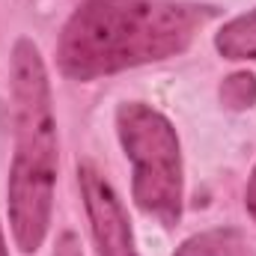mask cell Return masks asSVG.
Listing matches in <instances>:
<instances>
[{
	"label": "cell",
	"mask_w": 256,
	"mask_h": 256,
	"mask_svg": "<svg viewBox=\"0 0 256 256\" xmlns=\"http://www.w3.org/2000/svg\"><path fill=\"white\" fill-rule=\"evenodd\" d=\"M218 15L196 0H84L57 39V66L72 80H96L188 51Z\"/></svg>",
	"instance_id": "obj_1"
},
{
	"label": "cell",
	"mask_w": 256,
	"mask_h": 256,
	"mask_svg": "<svg viewBox=\"0 0 256 256\" xmlns=\"http://www.w3.org/2000/svg\"><path fill=\"white\" fill-rule=\"evenodd\" d=\"M12 122L15 155L9 167V226L21 254H36L51 230L57 188V120L51 80L39 48L18 39L12 48Z\"/></svg>",
	"instance_id": "obj_2"
},
{
	"label": "cell",
	"mask_w": 256,
	"mask_h": 256,
	"mask_svg": "<svg viewBox=\"0 0 256 256\" xmlns=\"http://www.w3.org/2000/svg\"><path fill=\"white\" fill-rule=\"evenodd\" d=\"M116 134L131 161L134 202L161 226H176L185 200V170L173 122L152 104L126 102L116 110Z\"/></svg>",
	"instance_id": "obj_3"
},
{
	"label": "cell",
	"mask_w": 256,
	"mask_h": 256,
	"mask_svg": "<svg viewBox=\"0 0 256 256\" xmlns=\"http://www.w3.org/2000/svg\"><path fill=\"white\" fill-rule=\"evenodd\" d=\"M78 185H80L84 208L90 218V230H92L98 256H137L128 214L122 208V200L110 188V182L92 164L84 161L78 164Z\"/></svg>",
	"instance_id": "obj_4"
},
{
	"label": "cell",
	"mask_w": 256,
	"mask_h": 256,
	"mask_svg": "<svg viewBox=\"0 0 256 256\" xmlns=\"http://www.w3.org/2000/svg\"><path fill=\"white\" fill-rule=\"evenodd\" d=\"M173 256H256L242 230L218 226L185 238Z\"/></svg>",
	"instance_id": "obj_5"
},
{
	"label": "cell",
	"mask_w": 256,
	"mask_h": 256,
	"mask_svg": "<svg viewBox=\"0 0 256 256\" xmlns=\"http://www.w3.org/2000/svg\"><path fill=\"white\" fill-rule=\"evenodd\" d=\"M214 48L226 60H256V9L226 21L214 36Z\"/></svg>",
	"instance_id": "obj_6"
},
{
	"label": "cell",
	"mask_w": 256,
	"mask_h": 256,
	"mask_svg": "<svg viewBox=\"0 0 256 256\" xmlns=\"http://www.w3.org/2000/svg\"><path fill=\"white\" fill-rule=\"evenodd\" d=\"M218 96L226 110H250L256 104V78L250 72H236V74L224 78Z\"/></svg>",
	"instance_id": "obj_7"
},
{
	"label": "cell",
	"mask_w": 256,
	"mask_h": 256,
	"mask_svg": "<svg viewBox=\"0 0 256 256\" xmlns=\"http://www.w3.org/2000/svg\"><path fill=\"white\" fill-rule=\"evenodd\" d=\"M54 256H84V250H80V238H78L74 232H63V236L57 238Z\"/></svg>",
	"instance_id": "obj_8"
},
{
	"label": "cell",
	"mask_w": 256,
	"mask_h": 256,
	"mask_svg": "<svg viewBox=\"0 0 256 256\" xmlns=\"http://www.w3.org/2000/svg\"><path fill=\"white\" fill-rule=\"evenodd\" d=\"M244 206H248L250 218L256 220V167H254V173H250V179H248V191H244Z\"/></svg>",
	"instance_id": "obj_9"
},
{
	"label": "cell",
	"mask_w": 256,
	"mask_h": 256,
	"mask_svg": "<svg viewBox=\"0 0 256 256\" xmlns=\"http://www.w3.org/2000/svg\"><path fill=\"white\" fill-rule=\"evenodd\" d=\"M0 256H9V250H6V236H3V226H0Z\"/></svg>",
	"instance_id": "obj_10"
}]
</instances>
